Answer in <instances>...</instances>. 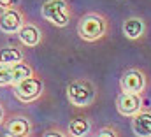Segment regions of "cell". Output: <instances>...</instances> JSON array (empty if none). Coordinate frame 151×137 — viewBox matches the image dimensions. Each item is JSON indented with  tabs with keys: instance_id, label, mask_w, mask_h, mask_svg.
I'll return each mask as SVG.
<instances>
[{
	"instance_id": "obj_2",
	"label": "cell",
	"mask_w": 151,
	"mask_h": 137,
	"mask_svg": "<svg viewBox=\"0 0 151 137\" xmlns=\"http://www.w3.org/2000/svg\"><path fill=\"white\" fill-rule=\"evenodd\" d=\"M67 99L74 107H86L97 99V86L90 79H76L67 86Z\"/></svg>"
},
{
	"instance_id": "obj_8",
	"label": "cell",
	"mask_w": 151,
	"mask_h": 137,
	"mask_svg": "<svg viewBox=\"0 0 151 137\" xmlns=\"http://www.w3.org/2000/svg\"><path fill=\"white\" fill-rule=\"evenodd\" d=\"M5 128H7V134L14 137H25L30 136L32 132V123L27 116H21V114H16L12 116L7 123H5Z\"/></svg>"
},
{
	"instance_id": "obj_10",
	"label": "cell",
	"mask_w": 151,
	"mask_h": 137,
	"mask_svg": "<svg viewBox=\"0 0 151 137\" xmlns=\"http://www.w3.org/2000/svg\"><path fill=\"white\" fill-rule=\"evenodd\" d=\"M146 34V23L139 16H130L123 21V35L130 40H137Z\"/></svg>"
},
{
	"instance_id": "obj_19",
	"label": "cell",
	"mask_w": 151,
	"mask_h": 137,
	"mask_svg": "<svg viewBox=\"0 0 151 137\" xmlns=\"http://www.w3.org/2000/svg\"><path fill=\"white\" fill-rule=\"evenodd\" d=\"M4 118H5V111H4V105L0 104V125L4 123Z\"/></svg>"
},
{
	"instance_id": "obj_6",
	"label": "cell",
	"mask_w": 151,
	"mask_h": 137,
	"mask_svg": "<svg viewBox=\"0 0 151 137\" xmlns=\"http://www.w3.org/2000/svg\"><path fill=\"white\" fill-rule=\"evenodd\" d=\"M116 109L121 116H134L142 109V99L141 93H128L121 92L116 99Z\"/></svg>"
},
{
	"instance_id": "obj_1",
	"label": "cell",
	"mask_w": 151,
	"mask_h": 137,
	"mask_svg": "<svg viewBox=\"0 0 151 137\" xmlns=\"http://www.w3.org/2000/svg\"><path fill=\"white\" fill-rule=\"evenodd\" d=\"M107 32V21L99 12H86L77 23V35L86 42H97Z\"/></svg>"
},
{
	"instance_id": "obj_17",
	"label": "cell",
	"mask_w": 151,
	"mask_h": 137,
	"mask_svg": "<svg viewBox=\"0 0 151 137\" xmlns=\"http://www.w3.org/2000/svg\"><path fill=\"white\" fill-rule=\"evenodd\" d=\"M18 2H19V0H0V9H2V11H5V9H12V7L18 5Z\"/></svg>"
},
{
	"instance_id": "obj_12",
	"label": "cell",
	"mask_w": 151,
	"mask_h": 137,
	"mask_svg": "<svg viewBox=\"0 0 151 137\" xmlns=\"http://www.w3.org/2000/svg\"><path fill=\"white\" fill-rule=\"evenodd\" d=\"M91 132V123L88 118H83V116H76L69 121V134L74 137H83L88 136Z\"/></svg>"
},
{
	"instance_id": "obj_18",
	"label": "cell",
	"mask_w": 151,
	"mask_h": 137,
	"mask_svg": "<svg viewBox=\"0 0 151 137\" xmlns=\"http://www.w3.org/2000/svg\"><path fill=\"white\" fill-rule=\"evenodd\" d=\"M53 136L63 137L65 136V132H60V130H46V132H44V137H53Z\"/></svg>"
},
{
	"instance_id": "obj_7",
	"label": "cell",
	"mask_w": 151,
	"mask_h": 137,
	"mask_svg": "<svg viewBox=\"0 0 151 137\" xmlns=\"http://www.w3.org/2000/svg\"><path fill=\"white\" fill-rule=\"evenodd\" d=\"M25 25V18L18 7L5 9L0 14V30L4 34H18L19 28Z\"/></svg>"
},
{
	"instance_id": "obj_16",
	"label": "cell",
	"mask_w": 151,
	"mask_h": 137,
	"mask_svg": "<svg viewBox=\"0 0 151 137\" xmlns=\"http://www.w3.org/2000/svg\"><path fill=\"white\" fill-rule=\"evenodd\" d=\"M97 136L99 137H118L119 132H116L113 127H102V128L97 132Z\"/></svg>"
},
{
	"instance_id": "obj_13",
	"label": "cell",
	"mask_w": 151,
	"mask_h": 137,
	"mask_svg": "<svg viewBox=\"0 0 151 137\" xmlns=\"http://www.w3.org/2000/svg\"><path fill=\"white\" fill-rule=\"evenodd\" d=\"M23 62V53L19 48H14V46H5L0 49V63H5V65H14V63H19Z\"/></svg>"
},
{
	"instance_id": "obj_14",
	"label": "cell",
	"mask_w": 151,
	"mask_h": 137,
	"mask_svg": "<svg viewBox=\"0 0 151 137\" xmlns=\"http://www.w3.org/2000/svg\"><path fill=\"white\" fill-rule=\"evenodd\" d=\"M30 76H34V68L30 67L28 63H23V62L14 63L12 65V86L16 83H19L21 79H27Z\"/></svg>"
},
{
	"instance_id": "obj_9",
	"label": "cell",
	"mask_w": 151,
	"mask_h": 137,
	"mask_svg": "<svg viewBox=\"0 0 151 137\" xmlns=\"http://www.w3.org/2000/svg\"><path fill=\"white\" fill-rule=\"evenodd\" d=\"M132 132L139 137H151V111H139L132 116Z\"/></svg>"
},
{
	"instance_id": "obj_5",
	"label": "cell",
	"mask_w": 151,
	"mask_h": 137,
	"mask_svg": "<svg viewBox=\"0 0 151 137\" xmlns=\"http://www.w3.org/2000/svg\"><path fill=\"white\" fill-rule=\"evenodd\" d=\"M148 77L141 68H127L119 77V88L121 92L128 93H142L146 90Z\"/></svg>"
},
{
	"instance_id": "obj_4",
	"label": "cell",
	"mask_w": 151,
	"mask_h": 137,
	"mask_svg": "<svg viewBox=\"0 0 151 137\" xmlns=\"http://www.w3.org/2000/svg\"><path fill=\"white\" fill-rule=\"evenodd\" d=\"M42 90H44V83L39 77H35V76L21 79L19 83L14 84V95H16V99L19 102H25V104L37 100L39 97H40V93H42Z\"/></svg>"
},
{
	"instance_id": "obj_3",
	"label": "cell",
	"mask_w": 151,
	"mask_h": 137,
	"mask_svg": "<svg viewBox=\"0 0 151 137\" xmlns=\"http://www.w3.org/2000/svg\"><path fill=\"white\" fill-rule=\"evenodd\" d=\"M40 14L46 21L60 28L67 27L72 18L70 5L67 0H44L40 5Z\"/></svg>"
},
{
	"instance_id": "obj_15",
	"label": "cell",
	"mask_w": 151,
	"mask_h": 137,
	"mask_svg": "<svg viewBox=\"0 0 151 137\" xmlns=\"http://www.w3.org/2000/svg\"><path fill=\"white\" fill-rule=\"evenodd\" d=\"M12 84V65L0 63V86Z\"/></svg>"
},
{
	"instance_id": "obj_11",
	"label": "cell",
	"mask_w": 151,
	"mask_h": 137,
	"mask_svg": "<svg viewBox=\"0 0 151 137\" xmlns=\"http://www.w3.org/2000/svg\"><path fill=\"white\" fill-rule=\"evenodd\" d=\"M18 39H19V42H21L23 46L34 48V46L40 44V40H42V32H40V28H39L37 25H34V23H25V25L19 28V32H18Z\"/></svg>"
}]
</instances>
